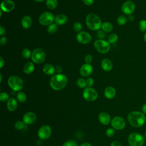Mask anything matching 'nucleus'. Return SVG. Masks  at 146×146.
Instances as JSON below:
<instances>
[{"label": "nucleus", "instance_id": "1", "mask_svg": "<svg viewBox=\"0 0 146 146\" xmlns=\"http://www.w3.org/2000/svg\"><path fill=\"white\" fill-rule=\"evenodd\" d=\"M128 121L131 125L135 128L142 127L145 123L146 117L144 113L134 111L130 112L127 116Z\"/></svg>", "mask_w": 146, "mask_h": 146}, {"label": "nucleus", "instance_id": "2", "mask_svg": "<svg viewBox=\"0 0 146 146\" xmlns=\"http://www.w3.org/2000/svg\"><path fill=\"white\" fill-rule=\"evenodd\" d=\"M67 83V78L65 75L57 74L53 75L50 81L51 87L55 91H60L63 89Z\"/></svg>", "mask_w": 146, "mask_h": 146}, {"label": "nucleus", "instance_id": "3", "mask_svg": "<svg viewBox=\"0 0 146 146\" xmlns=\"http://www.w3.org/2000/svg\"><path fill=\"white\" fill-rule=\"evenodd\" d=\"M87 27L91 30H98L102 27V22L100 18L96 14L91 13L87 15L86 18Z\"/></svg>", "mask_w": 146, "mask_h": 146}, {"label": "nucleus", "instance_id": "4", "mask_svg": "<svg viewBox=\"0 0 146 146\" xmlns=\"http://www.w3.org/2000/svg\"><path fill=\"white\" fill-rule=\"evenodd\" d=\"M145 142V137L139 133L132 132L128 137V143L130 146H143Z\"/></svg>", "mask_w": 146, "mask_h": 146}, {"label": "nucleus", "instance_id": "5", "mask_svg": "<svg viewBox=\"0 0 146 146\" xmlns=\"http://www.w3.org/2000/svg\"><path fill=\"white\" fill-rule=\"evenodd\" d=\"M10 87L15 91H18L22 89L23 87V82L22 79L16 75L11 76L7 81Z\"/></svg>", "mask_w": 146, "mask_h": 146}, {"label": "nucleus", "instance_id": "6", "mask_svg": "<svg viewBox=\"0 0 146 146\" xmlns=\"http://www.w3.org/2000/svg\"><path fill=\"white\" fill-rule=\"evenodd\" d=\"M95 48L102 54L107 53L110 48V43L103 39H98L94 42Z\"/></svg>", "mask_w": 146, "mask_h": 146}, {"label": "nucleus", "instance_id": "7", "mask_svg": "<svg viewBox=\"0 0 146 146\" xmlns=\"http://www.w3.org/2000/svg\"><path fill=\"white\" fill-rule=\"evenodd\" d=\"M46 59V54L44 51L40 48H36L34 50L31 55L32 60L36 63L39 64L43 63Z\"/></svg>", "mask_w": 146, "mask_h": 146}, {"label": "nucleus", "instance_id": "8", "mask_svg": "<svg viewBox=\"0 0 146 146\" xmlns=\"http://www.w3.org/2000/svg\"><path fill=\"white\" fill-rule=\"evenodd\" d=\"M55 20L53 14L50 12H44L39 17V22L43 26L50 25Z\"/></svg>", "mask_w": 146, "mask_h": 146}, {"label": "nucleus", "instance_id": "9", "mask_svg": "<svg viewBox=\"0 0 146 146\" xmlns=\"http://www.w3.org/2000/svg\"><path fill=\"white\" fill-rule=\"evenodd\" d=\"M83 96L84 99L89 102L95 101L98 96L97 91L91 87L86 88L83 92Z\"/></svg>", "mask_w": 146, "mask_h": 146}, {"label": "nucleus", "instance_id": "10", "mask_svg": "<svg viewBox=\"0 0 146 146\" xmlns=\"http://www.w3.org/2000/svg\"><path fill=\"white\" fill-rule=\"evenodd\" d=\"M52 130L48 125H43L40 127L38 131V135L40 139L47 140L51 135Z\"/></svg>", "mask_w": 146, "mask_h": 146}, {"label": "nucleus", "instance_id": "11", "mask_svg": "<svg viewBox=\"0 0 146 146\" xmlns=\"http://www.w3.org/2000/svg\"><path fill=\"white\" fill-rule=\"evenodd\" d=\"M125 120L120 116H115L111 120V125L113 128L117 130H121L125 127Z\"/></svg>", "mask_w": 146, "mask_h": 146}, {"label": "nucleus", "instance_id": "12", "mask_svg": "<svg viewBox=\"0 0 146 146\" xmlns=\"http://www.w3.org/2000/svg\"><path fill=\"white\" fill-rule=\"evenodd\" d=\"M136 5L132 1H127L121 6V10L123 13L127 15L132 14L135 10Z\"/></svg>", "mask_w": 146, "mask_h": 146}, {"label": "nucleus", "instance_id": "13", "mask_svg": "<svg viewBox=\"0 0 146 146\" xmlns=\"http://www.w3.org/2000/svg\"><path fill=\"white\" fill-rule=\"evenodd\" d=\"M77 40L82 44H88L92 40V37L90 34L85 31H80L76 35Z\"/></svg>", "mask_w": 146, "mask_h": 146}, {"label": "nucleus", "instance_id": "14", "mask_svg": "<svg viewBox=\"0 0 146 146\" xmlns=\"http://www.w3.org/2000/svg\"><path fill=\"white\" fill-rule=\"evenodd\" d=\"M36 120V116L33 112H27L23 116V121L25 124L30 125L33 124Z\"/></svg>", "mask_w": 146, "mask_h": 146}, {"label": "nucleus", "instance_id": "15", "mask_svg": "<svg viewBox=\"0 0 146 146\" xmlns=\"http://www.w3.org/2000/svg\"><path fill=\"white\" fill-rule=\"evenodd\" d=\"M15 7V3L11 0H6L1 4V9L5 12H10Z\"/></svg>", "mask_w": 146, "mask_h": 146}, {"label": "nucleus", "instance_id": "16", "mask_svg": "<svg viewBox=\"0 0 146 146\" xmlns=\"http://www.w3.org/2000/svg\"><path fill=\"white\" fill-rule=\"evenodd\" d=\"M92 67L88 63L84 64L80 69V74L83 76H87L90 75L92 72Z\"/></svg>", "mask_w": 146, "mask_h": 146}, {"label": "nucleus", "instance_id": "17", "mask_svg": "<svg viewBox=\"0 0 146 146\" xmlns=\"http://www.w3.org/2000/svg\"><path fill=\"white\" fill-rule=\"evenodd\" d=\"M98 119L99 121L103 125H107L111 121L110 115L106 112H102L100 113L98 116Z\"/></svg>", "mask_w": 146, "mask_h": 146}, {"label": "nucleus", "instance_id": "18", "mask_svg": "<svg viewBox=\"0 0 146 146\" xmlns=\"http://www.w3.org/2000/svg\"><path fill=\"white\" fill-rule=\"evenodd\" d=\"M18 106V103L15 99L13 98H10L7 100V108L9 111L13 112L16 110Z\"/></svg>", "mask_w": 146, "mask_h": 146}, {"label": "nucleus", "instance_id": "19", "mask_svg": "<svg viewBox=\"0 0 146 146\" xmlns=\"http://www.w3.org/2000/svg\"><path fill=\"white\" fill-rule=\"evenodd\" d=\"M101 66L106 71H110L113 67V64L111 60L108 59H104L101 63Z\"/></svg>", "mask_w": 146, "mask_h": 146}, {"label": "nucleus", "instance_id": "20", "mask_svg": "<svg viewBox=\"0 0 146 146\" xmlns=\"http://www.w3.org/2000/svg\"><path fill=\"white\" fill-rule=\"evenodd\" d=\"M104 94L106 98L110 99H112L116 95V90L112 87H108L105 89Z\"/></svg>", "mask_w": 146, "mask_h": 146}, {"label": "nucleus", "instance_id": "21", "mask_svg": "<svg viewBox=\"0 0 146 146\" xmlns=\"http://www.w3.org/2000/svg\"><path fill=\"white\" fill-rule=\"evenodd\" d=\"M21 25L24 29H27L30 28L32 25V19L30 17L26 15L22 19Z\"/></svg>", "mask_w": 146, "mask_h": 146}, {"label": "nucleus", "instance_id": "22", "mask_svg": "<svg viewBox=\"0 0 146 146\" xmlns=\"http://www.w3.org/2000/svg\"><path fill=\"white\" fill-rule=\"evenodd\" d=\"M43 71L48 75H51L55 72V67L50 63L45 64L43 67Z\"/></svg>", "mask_w": 146, "mask_h": 146}, {"label": "nucleus", "instance_id": "23", "mask_svg": "<svg viewBox=\"0 0 146 146\" xmlns=\"http://www.w3.org/2000/svg\"><path fill=\"white\" fill-rule=\"evenodd\" d=\"M67 21V17L66 15L59 14L55 18V22L56 25H62L66 23Z\"/></svg>", "mask_w": 146, "mask_h": 146}, {"label": "nucleus", "instance_id": "24", "mask_svg": "<svg viewBox=\"0 0 146 146\" xmlns=\"http://www.w3.org/2000/svg\"><path fill=\"white\" fill-rule=\"evenodd\" d=\"M23 71L27 74H31L34 70V65L32 62H27L23 66Z\"/></svg>", "mask_w": 146, "mask_h": 146}, {"label": "nucleus", "instance_id": "25", "mask_svg": "<svg viewBox=\"0 0 146 146\" xmlns=\"http://www.w3.org/2000/svg\"><path fill=\"white\" fill-rule=\"evenodd\" d=\"M102 30L107 33H110L113 30V26L110 22H104L102 25Z\"/></svg>", "mask_w": 146, "mask_h": 146}, {"label": "nucleus", "instance_id": "26", "mask_svg": "<svg viewBox=\"0 0 146 146\" xmlns=\"http://www.w3.org/2000/svg\"><path fill=\"white\" fill-rule=\"evenodd\" d=\"M46 6L47 7L51 10H53L56 8L58 5L57 0H46Z\"/></svg>", "mask_w": 146, "mask_h": 146}, {"label": "nucleus", "instance_id": "27", "mask_svg": "<svg viewBox=\"0 0 146 146\" xmlns=\"http://www.w3.org/2000/svg\"><path fill=\"white\" fill-rule=\"evenodd\" d=\"M17 99L18 100V102L21 103H24L26 100L27 96L24 92L20 91L18 92L17 94Z\"/></svg>", "mask_w": 146, "mask_h": 146}, {"label": "nucleus", "instance_id": "28", "mask_svg": "<svg viewBox=\"0 0 146 146\" xmlns=\"http://www.w3.org/2000/svg\"><path fill=\"white\" fill-rule=\"evenodd\" d=\"M127 18L124 15H121L119 16L117 18V23L120 26L124 25L127 23Z\"/></svg>", "mask_w": 146, "mask_h": 146}, {"label": "nucleus", "instance_id": "29", "mask_svg": "<svg viewBox=\"0 0 146 146\" xmlns=\"http://www.w3.org/2000/svg\"><path fill=\"white\" fill-rule=\"evenodd\" d=\"M118 39V36L115 33H113L110 34L108 36V42L110 43H115L117 42Z\"/></svg>", "mask_w": 146, "mask_h": 146}, {"label": "nucleus", "instance_id": "30", "mask_svg": "<svg viewBox=\"0 0 146 146\" xmlns=\"http://www.w3.org/2000/svg\"><path fill=\"white\" fill-rule=\"evenodd\" d=\"M58 30V26L55 23H52L47 28V31L50 34H53L55 33Z\"/></svg>", "mask_w": 146, "mask_h": 146}, {"label": "nucleus", "instance_id": "31", "mask_svg": "<svg viewBox=\"0 0 146 146\" xmlns=\"http://www.w3.org/2000/svg\"><path fill=\"white\" fill-rule=\"evenodd\" d=\"M139 30L141 32H145L146 31V20L141 19L139 24Z\"/></svg>", "mask_w": 146, "mask_h": 146}, {"label": "nucleus", "instance_id": "32", "mask_svg": "<svg viewBox=\"0 0 146 146\" xmlns=\"http://www.w3.org/2000/svg\"><path fill=\"white\" fill-rule=\"evenodd\" d=\"M22 55L23 57L26 59H29L31 57V51L28 48H24L22 51Z\"/></svg>", "mask_w": 146, "mask_h": 146}, {"label": "nucleus", "instance_id": "33", "mask_svg": "<svg viewBox=\"0 0 146 146\" xmlns=\"http://www.w3.org/2000/svg\"><path fill=\"white\" fill-rule=\"evenodd\" d=\"M25 123L23 121H17L14 125L15 128L17 130H21L25 127Z\"/></svg>", "mask_w": 146, "mask_h": 146}, {"label": "nucleus", "instance_id": "34", "mask_svg": "<svg viewBox=\"0 0 146 146\" xmlns=\"http://www.w3.org/2000/svg\"><path fill=\"white\" fill-rule=\"evenodd\" d=\"M62 146H79V145L76 141L73 140H70L64 143Z\"/></svg>", "mask_w": 146, "mask_h": 146}, {"label": "nucleus", "instance_id": "35", "mask_svg": "<svg viewBox=\"0 0 146 146\" xmlns=\"http://www.w3.org/2000/svg\"><path fill=\"white\" fill-rule=\"evenodd\" d=\"M76 84L80 88H84L86 86V80H84L83 78H79L77 80Z\"/></svg>", "mask_w": 146, "mask_h": 146}, {"label": "nucleus", "instance_id": "36", "mask_svg": "<svg viewBox=\"0 0 146 146\" xmlns=\"http://www.w3.org/2000/svg\"><path fill=\"white\" fill-rule=\"evenodd\" d=\"M9 99V96L6 92H1L0 94V100L1 102H5Z\"/></svg>", "mask_w": 146, "mask_h": 146}, {"label": "nucleus", "instance_id": "37", "mask_svg": "<svg viewBox=\"0 0 146 146\" xmlns=\"http://www.w3.org/2000/svg\"><path fill=\"white\" fill-rule=\"evenodd\" d=\"M82 28V26L81 23L79 22H75L73 25V29L76 32H79L81 31Z\"/></svg>", "mask_w": 146, "mask_h": 146}, {"label": "nucleus", "instance_id": "38", "mask_svg": "<svg viewBox=\"0 0 146 146\" xmlns=\"http://www.w3.org/2000/svg\"><path fill=\"white\" fill-rule=\"evenodd\" d=\"M115 130L114 128H109L107 129L106 131V134L108 137H112L115 135Z\"/></svg>", "mask_w": 146, "mask_h": 146}, {"label": "nucleus", "instance_id": "39", "mask_svg": "<svg viewBox=\"0 0 146 146\" xmlns=\"http://www.w3.org/2000/svg\"><path fill=\"white\" fill-rule=\"evenodd\" d=\"M86 86H88V87H90L94 84V81L92 78H88L86 80Z\"/></svg>", "mask_w": 146, "mask_h": 146}, {"label": "nucleus", "instance_id": "40", "mask_svg": "<svg viewBox=\"0 0 146 146\" xmlns=\"http://www.w3.org/2000/svg\"><path fill=\"white\" fill-rule=\"evenodd\" d=\"M97 37L99 39H104L106 37V35L105 33L102 31V30H99L97 33Z\"/></svg>", "mask_w": 146, "mask_h": 146}, {"label": "nucleus", "instance_id": "41", "mask_svg": "<svg viewBox=\"0 0 146 146\" xmlns=\"http://www.w3.org/2000/svg\"><path fill=\"white\" fill-rule=\"evenodd\" d=\"M85 62H86V63H88L90 64L91 62H92V57L91 55H87L86 56H85Z\"/></svg>", "mask_w": 146, "mask_h": 146}, {"label": "nucleus", "instance_id": "42", "mask_svg": "<svg viewBox=\"0 0 146 146\" xmlns=\"http://www.w3.org/2000/svg\"><path fill=\"white\" fill-rule=\"evenodd\" d=\"M0 43L2 46L5 45L7 43V39L5 36H2L0 39Z\"/></svg>", "mask_w": 146, "mask_h": 146}, {"label": "nucleus", "instance_id": "43", "mask_svg": "<svg viewBox=\"0 0 146 146\" xmlns=\"http://www.w3.org/2000/svg\"><path fill=\"white\" fill-rule=\"evenodd\" d=\"M82 1L85 5H88V6H90L94 3V0H82Z\"/></svg>", "mask_w": 146, "mask_h": 146}, {"label": "nucleus", "instance_id": "44", "mask_svg": "<svg viewBox=\"0 0 146 146\" xmlns=\"http://www.w3.org/2000/svg\"><path fill=\"white\" fill-rule=\"evenodd\" d=\"M62 71V68L60 66H56L55 67V72L57 74H60Z\"/></svg>", "mask_w": 146, "mask_h": 146}, {"label": "nucleus", "instance_id": "45", "mask_svg": "<svg viewBox=\"0 0 146 146\" xmlns=\"http://www.w3.org/2000/svg\"><path fill=\"white\" fill-rule=\"evenodd\" d=\"M110 146H121V143L119 141L115 140V141H112L111 143Z\"/></svg>", "mask_w": 146, "mask_h": 146}, {"label": "nucleus", "instance_id": "46", "mask_svg": "<svg viewBox=\"0 0 146 146\" xmlns=\"http://www.w3.org/2000/svg\"><path fill=\"white\" fill-rule=\"evenodd\" d=\"M5 34V29L2 26H0V35H3Z\"/></svg>", "mask_w": 146, "mask_h": 146}, {"label": "nucleus", "instance_id": "47", "mask_svg": "<svg viewBox=\"0 0 146 146\" xmlns=\"http://www.w3.org/2000/svg\"><path fill=\"white\" fill-rule=\"evenodd\" d=\"M141 111L143 113H144V114H146V103L143 105L141 107Z\"/></svg>", "mask_w": 146, "mask_h": 146}, {"label": "nucleus", "instance_id": "48", "mask_svg": "<svg viewBox=\"0 0 146 146\" xmlns=\"http://www.w3.org/2000/svg\"><path fill=\"white\" fill-rule=\"evenodd\" d=\"M0 63H1V65H0V68H2L3 66V64H4V60L2 58V57H0Z\"/></svg>", "mask_w": 146, "mask_h": 146}, {"label": "nucleus", "instance_id": "49", "mask_svg": "<svg viewBox=\"0 0 146 146\" xmlns=\"http://www.w3.org/2000/svg\"><path fill=\"white\" fill-rule=\"evenodd\" d=\"M128 19V20H129V21H131V22H132V21H133L134 20L135 18H134V17H133L132 14H131V15H129Z\"/></svg>", "mask_w": 146, "mask_h": 146}, {"label": "nucleus", "instance_id": "50", "mask_svg": "<svg viewBox=\"0 0 146 146\" xmlns=\"http://www.w3.org/2000/svg\"><path fill=\"white\" fill-rule=\"evenodd\" d=\"M80 146H92V145L89 143H84L82 144Z\"/></svg>", "mask_w": 146, "mask_h": 146}, {"label": "nucleus", "instance_id": "51", "mask_svg": "<svg viewBox=\"0 0 146 146\" xmlns=\"http://www.w3.org/2000/svg\"><path fill=\"white\" fill-rule=\"evenodd\" d=\"M144 42H145V43H146V33L144 34Z\"/></svg>", "mask_w": 146, "mask_h": 146}, {"label": "nucleus", "instance_id": "52", "mask_svg": "<svg viewBox=\"0 0 146 146\" xmlns=\"http://www.w3.org/2000/svg\"><path fill=\"white\" fill-rule=\"evenodd\" d=\"M34 1H36V2H43L44 0H34Z\"/></svg>", "mask_w": 146, "mask_h": 146}, {"label": "nucleus", "instance_id": "53", "mask_svg": "<svg viewBox=\"0 0 146 146\" xmlns=\"http://www.w3.org/2000/svg\"><path fill=\"white\" fill-rule=\"evenodd\" d=\"M0 78H1V80H0V82L1 83L2 82V75L0 74Z\"/></svg>", "mask_w": 146, "mask_h": 146}, {"label": "nucleus", "instance_id": "54", "mask_svg": "<svg viewBox=\"0 0 146 146\" xmlns=\"http://www.w3.org/2000/svg\"><path fill=\"white\" fill-rule=\"evenodd\" d=\"M144 136H145V137H146V131H145V134H144Z\"/></svg>", "mask_w": 146, "mask_h": 146}, {"label": "nucleus", "instance_id": "55", "mask_svg": "<svg viewBox=\"0 0 146 146\" xmlns=\"http://www.w3.org/2000/svg\"><path fill=\"white\" fill-rule=\"evenodd\" d=\"M145 124H146V120H145Z\"/></svg>", "mask_w": 146, "mask_h": 146}]
</instances>
